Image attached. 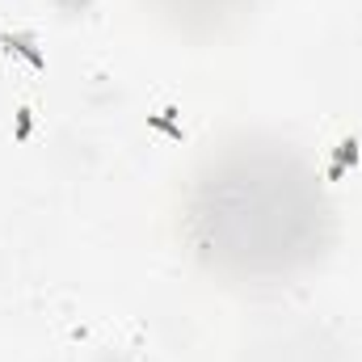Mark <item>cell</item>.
<instances>
[{
	"mask_svg": "<svg viewBox=\"0 0 362 362\" xmlns=\"http://www.w3.org/2000/svg\"><path fill=\"white\" fill-rule=\"evenodd\" d=\"M0 47H4L8 55L17 51V55L30 64V68H47V55L34 47V34H0Z\"/></svg>",
	"mask_w": 362,
	"mask_h": 362,
	"instance_id": "cell-1",
	"label": "cell"
},
{
	"mask_svg": "<svg viewBox=\"0 0 362 362\" xmlns=\"http://www.w3.org/2000/svg\"><path fill=\"white\" fill-rule=\"evenodd\" d=\"M346 165H358V144L354 139H346V144H337V160H333V169H329V177H341V169Z\"/></svg>",
	"mask_w": 362,
	"mask_h": 362,
	"instance_id": "cell-2",
	"label": "cell"
},
{
	"mask_svg": "<svg viewBox=\"0 0 362 362\" xmlns=\"http://www.w3.org/2000/svg\"><path fill=\"white\" fill-rule=\"evenodd\" d=\"M30 135V110H17V139Z\"/></svg>",
	"mask_w": 362,
	"mask_h": 362,
	"instance_id": "cell-3",
	"label": "cell"
}]
</instances>
